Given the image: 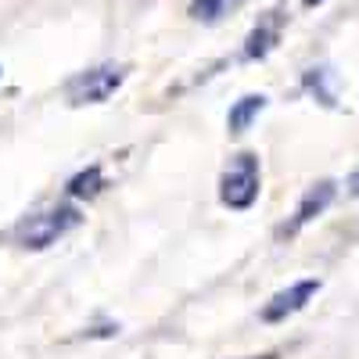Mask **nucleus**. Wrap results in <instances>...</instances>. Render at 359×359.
I'll list each match as a JSON object with an SVG mask.
<instances>
[{
	"instance_id": "f257e3e1",
	"label": "nucleus",
	"mask_w": 359,
	"mask_h": 359,
	"mask_svg": "<svg viewBox=\"0 0 359 359\" xmlns=\"http://www.w3.org/2000/svg\"><path fill=\"white\" fill-rule=\"evenodd\" d=\"M262 194V169H259V155L252 151H237L223 176H219V201L230 212H248Z\"/></svg>"
},
{
	"instance_id": "f03ea898",
	"label": "nucleus",
	"mask_w": 359,
	"mask_h": 359,
	"mask_svg": "<svg viewBox=\"0 0 359 359\" xmlns=\"http://www.w3.org/2000/svg\"><path fill=\"white\" fill-rule=\"evenodd\" d=\"M79 223H83V212H79L72 201L50 205V208H43V212H36V216H29L18 226V245L25 252H43V248L57 245L62 237H69Z\"/></svg>"
},
{
	"instance_id": "7ed1b4c3",
	"label": "nucleus",
	"mask_w": 359,
	"mask_h": 359,
	"mask_svg": "<svg viewBox=\"0 0 359 359\" xmlns=\"http://www.w3.org/2000/svg\"><path fill=\"white\" fill-rule=\"evenodd\" d=\"M126 83V65H97V69H86L79 76H72L65 83V101L72 108H83V104H104L118 86Z\"/></svg>"
},
{
	"instance_id": "20e7f679",
	"label": "nucleus",
	"mask_w": 359,
	"mask_h": 359,
	"mask_svg": "<svg viewBox=\"0 0 359 359\" xmlns=\"http://www.w3.org/2000/svg\"><path fill=\"white\" fill-rule=\"evenodd\" d=\"M316 291H320V280H316V277L294 280V284L280 287L273 298H269V302L262 306V313H259V320H262V323H284L287 316L302 313L313 298H316Z\"/></svg>"
},
{
	"instance_id": "39448f33",
	"label": "nucleus",
	"mask_w": 359,
	"mask_h": 359,
	"mask_svg": "<svg viewBox=\"0 0 359 359\" xmlns=\"http://www.w3.org/2000/svg\"><path fill=\"white\" fill-rule=\"evenodd\" d=\"M334 194H338L334 180H320V184H313V187L302 194V201H298L294 216H291V219L280 226V237H294L298 230H306L313 219H320V216L327 212V205L334 201Z\"/></svg>"
},
{
	"instance_id": "423d86ee",
	"label": "nucleus",
	"mask_w": 359,
	"mask_h": 359,
	"mask_svg": "<svg viewBox=\"0 0 359 359\" xmlns=\"http://www.w3.org/2000/svg\"><path fill=\"white\" fill-rule=\"evenodd\" d=\"M280 33H284V11H266L248 33L241 57L245 62H262V57H269V50L280 43Z\"/></svg>"
},
{
	"instance_id": "0eeeda50",
	"label": "nucleus",
	"mask_w": 359,
	"mask_h": 359,
	"mask_svg": "<svg viewBox=\"0 0 359 359\" xmlns=\"http://www.w3.org/2000/svg\"><path fill=\"white\" fill-rule=\"evenodd\" d=\"M262 108H266V97L262 94H245L241 101H233V108L226 111V130L233 133V137H241L255 118L262 115Z\"/></svg>"
},
{
	"instance_id": "6e6552de",
	"label": "nucleus",
	"mask_w": 359,
	"mask_h": 359,
	"mask_svg": "<svg viewBox=\"0 0 359 359\" xmlns=\"http://www.w3.org/2000/svg\"><path fill=\"white\" fill-rule=\"evenodd\" d=\"M104 187H108V180H104V169H101V165L94 162V165L79 169V172H76V176L69 180V187H65V191H69V198H72V201H83V198L90 201V198H97V194H101Z\"/></svg>"
},
{
	"instance_id": "1a4fd4ad",
	"label": "nucleus",
	"mask_w": 359,
	"mask_h": 359,
	"mask_svg": "<svg viewBox=\"0 0 359 359\" xmlns=\"http://www.w3.org/2000/svg\"><path fill=\"white\" fill-rule=\"evenodd\" d=\"M248 0H191V18L201 25H219L226 15L241 11Z\"/></svg>"
},
{
	"instance_id": "9d476101",
	"label": "nucleus",
	"mask_w": 359,
	"mask_h": 359,
	"mask_svg": "<svg viewBox=\"0 0 359 359\" xmlns=\"http://www.w3.org/2000/svg\"><path fill=\"white\" fill-rule=\"evenodd\" d=\"M327 79H331V69H309L306 72V90L327 108H334V90L327 86Z\"/></svg>"
},
{
	"instance_id": "9b49d317",
	"label": "nucleus",
	"mask_w": 359,
	"mask_h": 359,
	"mask_svg": "<svg viewBox=\"0 0 359 359\" xmlns=\"http://www.w3.org/2000/svg\"><path fill=\"white\" fill-rule=\"evenodd\" d=\"M348 194L352 198H359V165L352 169V176H348Z\"/></svg>"
},
{
	"instance_id": "f8f14e48",
	"label": "nucleus",
	"mask_w": 359,
	"mask_h": 359,
	"mask_svg": "<svg viewBox=\"0 0 359 359\" xmlns=\"http://www.w3.org/2000/svg\"><path fill=\"white\" fill-rule=\"evenodd\" d=\"M248 359H280L277 352H266V355H248Z\"/></svg>"
},
{
	"instance_id": "ddd939ff",
	"label": "nucleus",
	"mask_w": 359,
	"mask_h": 359,
	"mask_svg": "<svg viewBox=\"0 0 359 359\" xmlns=\"http://www.w3.org/2000/svg\"><path fill=\"white\" fill-rule=\"evenodd\" d=\"M302 4H306V8H316V4H323V0H302Z\"/></svg>"
}]
</instances>
